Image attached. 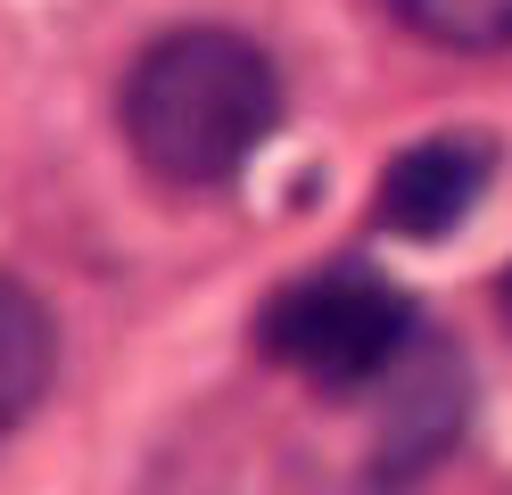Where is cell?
Listing matches in <instances>:
<instances>
[{
  "mask_svg": "<svg viewBox=\"0 0 512 495\" xmlns=\"http://www.w3.org/2000/svg\"><path fill=\"white\" fill-rule=\"evenodd\" d=\"M496 306H504V322H512V273H504V281H496Z\"/></svg>",
  "mask_w": 512,
  "mask_h": 495,
  "instance_id": "cell-6",
  "label": "cell"
},
{
  "mask_svg": "<svg viewBox=\"0 0 512 495\" xmlns=\"http://www.w3.org/2000/svg\"><path fill=\"white\" fill-rule=\"evenodd\" d=\"M281 124V66L232 25H174L124 75V141L166 190H215Z\"/></svg>",
  "mask_w": 512,
  "mask_h": 495,
  "instance_id": "cell-1",
  "label": "cell"
},
{
  "mask_svg": "<svg viewBox=\"0 0 512 495\" xmlns=\"http://www.w3.org/2000/svg\"><path fill=\"white\" fill-rule=\"evenodd\" d=\"M389 17L430 50L455 58H496L512 50V0H389Z\"/></svg>",
  "mask_w": 512,
  "mask_h": 495,
  "instance_id": "cell-5",
  "label": "cell"
},
{
  "mask_svg": "<svg viewBox=\"0 0 512 495\" xmlns=\"http://www.w3.org/2000/svg\"><path fill=\"white\" fill-rule=\"evenodd\" d=\"M58 372V322L25 281L0 273V429H17L25 413L50 396Z\"/></svg>",
  "mask_w": 512,
  "mask_h": 495,
  "instance_id": "cell-4",
  "label": "cell"
},
{
  "mask_svg": "<svg viewBox=\"0 0 512 495\" xmlns=\"http://www.w3.org/2000/svg\"><path fill=\"white\" fill-rule=\"evenodd\" d=\"M496 182V141L488 132H430L389 157L380 174V223L397 240H446Z\"/></svg>",
  "mask_w": 512,
  "mask_h": 495,
  "instance_id": "cell-3",
  "label": "cell"
},
{
  "mask_svg": "<svg viewBox=\"0 0 512 495\" xmlns=\"http://www.w3.org/2000/svg\"><path fill=\"white\" fill-rule=\"evenodd\" d=\"M413 339H422L413 297L397 281H380L372 264H314V273L281 281L256 314V347L331 396L380 388L413 355Z\"/></svg>",
  "mask_w": 512,
  "mask_h": 495,
  "instance_id": "cell-2",
  "label": "cell"
}]
</instances>
